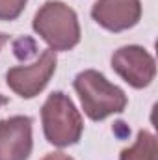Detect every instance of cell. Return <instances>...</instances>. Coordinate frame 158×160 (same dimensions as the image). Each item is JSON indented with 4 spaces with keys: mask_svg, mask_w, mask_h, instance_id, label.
Returning a JSON list of instances; mask_svg holds the SVG:
<instances>
[{
    "mask_svg": "<svg viewBox=\"0 0 158 160\" xmlns=\"http://www.w3.org/2000/svg\"><path fill=\"white\" fill-rule=\"evenodd\" d=\"M73 86L80 97L84 114L91 121H102L114 114H121L128 104L125 91L95 69L78 73Z\"/></svg>",
    "mask_w": 158,
    "mask_h": 160,
    "instance_id": "cell-1",
    "label": "cell"
},
{
    "mask_svg": "<svg viewBox=\"0 0 158 160\" xmlns=\"http://www.w3.org/2000/svg\"><path fill=\"white\" fill-rule=\"evenodd\" d=\"M32 28L54 52L75 48L82 36L77 11L60 0H48L41 6L34 15Z\"/></svg>",
    "mask_w": 158,
    "mask_h": 160,
    "instance_id": "cell-2",
    "label": "cell"
},
{
    "mask_svg": "<svg viewBox=\"0 0 158 160\" xmlns=\"http://www.w3.org/2000/svg\"><path fill=\"white\" fill-rule=\"evenodd\" d=\"M43 132L48 143L69 147L78 143L84 132V121L75 102L63 91H54L47 97L41 108Z\"/></svg>",
    "mask_w": 158,
    "mask_h": 160,
    "instance_id": "cell-3",
    "label": "cell"
},
{
    "mask_svg": "<svg viewBox=\"0 0 158 160\" xmlns=\"http://www.w3.org/2000/svg\"><path fill=\"white\" fill-rule=\"evenodd\" d=\"M58 58L56 52L47 48L32 65H19L11 67L6 73V82L13 93L22 99H34L47 88L52 75L56 73Z\"/></svg>",
    "mask_w": 158,
    "mask_h": 160,
    "instance_id": "cell-4",
    "label": "cell"
},
{
    "mask_svg": "<svg viewBox=\"0 0 158 160\" xmlns=\"http://www.w3.org/2000/svg\"><path fill=\"white\" fill-rule=\"evenodd\" d=\"M112 69L134 89L151 86L156 77L155 58L140 45H126L117 48L112 56Z\"/></svg>",
    "mask_w": 158,
    "mask_h": 160,
    "instance_id": "cell-5",
    "label": "cell"
},
{
    "mask_svg": "<svg viewBox=\"0 0 158 160\" xmlns=\"http://www.w3.org/2000/svg\"><path fill=\"white\" fill-rule=\"evenodd\" d=\"M32 147V118L13 116L0 121V160H28Z\"/></svg>",
    "mask_w": 158,
    "mask_h": 160,
    "instance_id": "cell-6",
    "label": "cell"
},
{
    "mask_svg": "<svg viewBox=\"0 0 158 160\" xmlns=\"http://www.w3.org/2000/svg\"><path fill=\"white\" fill-rule=\"evenodd\" d=\"M93 21L108 32H125L141 19L140 0H97L91 8Z\"/></svg>",
    "mask_w": 158,
    "mask_h": 160,
    "instance_id": "cell-7",
    "label": "cell"
},
{
    "mask_svg": "<svg viewBox=\"0 0 158 160\" xmlns=\"http://www.w3.org/2000/svg\"><path fill=\"white\" fill-rule=\"evenodd\" d=\"M119 160H156V138L149 130H140L136 142L123 149Z\"/></svg>",
    "mask_w": 158,
    "mask_h": 160,
    "instance_id": "cell-8",
    "label": "cell"
},
{
    "mask_svg": "<svg viewBox=\"0 0 158 160\" xmlns=\"http://www.w3.org/2000/svg\"><path fill=\"white\" fill-rule=\"evenodd\" d=\"M28 0H0V21H15L26 8Z\"/></svg>",
    "mask_w": 158,
    "mask_h": 160,
    "instance_id": "cell-9",
    "label": "cell"
},
{
    "mask_svg": "<svg viewBox=\"0 0 158 160\" xmlns=\"http://www.w3.org/2000/svg\"><path fill=\"white\" fill-rule=\"evenodd\" d=\"M41 160H75L73 157H69V155H65V153H48L47 157H43Z\"/></svg>",
    "mask_w": 158,
    "mask_h": 160,
    "instance_id": "cell-10",
    "label": "cell"
},
{
    "mask_svg": "<svg viewBox=\"0 0 158 160\" xmlns=\"http://www.w3.org/2000/svg\"><path fill=\"white\" fill-rule=\"evenodd\" d=\"M7 39H9V36H6V34H2V32H0V50H2V47L7 43Z\"/></svg>",
    "mask_w": 158,
    "mask_h": 160,
    "instance_id": "cell-11",
    "label": "cell"
},
{
    "mask_svg": "<svg viewBox=\"0 0 158 160\" xmlns=\"http://www.w3.org/2000/svg\"><path fill=\"white\" fill-rule=\"evenodd\" d=\"M6 102H7V97H6V95H2V93H0V106H4V104H6Z\"/></svg>",
    "mask_w": 158,
    "mask_h": 160,
    "instance_id": "cell-12",
    "label": "cell"
}]
</instances>
